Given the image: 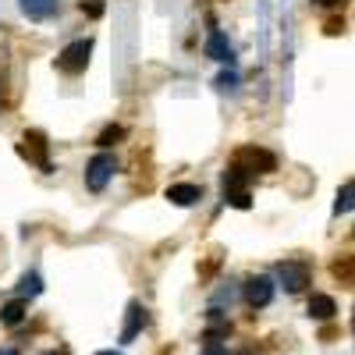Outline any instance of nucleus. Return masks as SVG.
Here are the masks:
<instances>
[{
  "label": "nucleus",
  "mask_w": 355,
  "mask_h": 355,
  "mask_svg": "<svg viewBox=\"0 0 355 355\" xmlns=\"http://www.w3.org/2000/svg\"><path fill=\"white\" fill-rule=\"evenodd\" d=\"M220 189H224V199L234 206V210H249V206H252V196H249V171H242L239 164H227V167H224Z\"/></svg>",
  "instance_id": "obj_1"
},
{
  "label": "nucleus",
  "mask_w": 355,
  "mask_h": 355,
  "mask_svg": "<svg viewBox=\"0 0 355 355\" xmlns=\"http://www.w3.org/2000/svg\"><path fill=\"white\" fill-rule=\"evenodd\" d=\"M18 157L28 160L33 167H40L43 174L53 171V164H50V142H46V135H43L40 128L21 132V139H18Z\"/></svg>",
  "instance_id": "obj_2"
},
{
  "label": "nucleus",
  "mask_w": 355,
  "mask_h": 355,
  "mask_svg": "<svg viewBox=\"0 0 355 355\" xmlns=\"http://www.w3.org/2000/svg\"><path fill=\"white\" fill-rule=\"evenodd\" d=\"M277 281L288 295H299L313 281V266L306 259H284V263H277Z\"/></svg>",
  "instance_id": "obj_3"
},
{
  "label": "nucleus",
  "mask_w": 355,
  "mask_h": 355,
  "mask_svg": "<svg viewBox=\"0 0 355 355\" xmlns=\"http://www.w3.org/2000/svg\"><path fill=\"white\" fill-rule=\"evenodd\" d=\"M89 53H93V40H75L57 53V71L61 75H82L89 68Z\"/></svg>",
  "instance_id": "obj_4"
},
{
  "label": "nucleus",
  "mask_w": 355,
  "mask_h": 355,
  "mask_svg": "<svg viewBox=\"0 0 355 355\" xmlns=\"http://www.w3.org/2000/svg\"><path fill=\"white\" fill-rule=\"evenodd\" d=\"M231 164H239L249 174H270V171H277V157L270 150H263V146H242Z\"/></svg>",
  "instance_id": "obj_5"
},
{
  "label": "nucleus",
  "mask_w": 355,
  "mask_h": 355,
  "mask_svg": "<svg viewBox=\"0 0 355 355\" xmlns=\"http://www.w3.org/2000/svg\"><path fill=\"white\" fill-rule=\"evenodd\" d=\"M114 171H117V160L110 153H96L93 160L85 164V189L89 192H103L107 182L114 178Z\"/></svg>",
  "instance_id": "obj_6"
},
{
  "label": "nucleus",
  "mask_w": 355,
  "mask_h": 355,
  "mask_svg": "<svg viewBox=\"0 0 355 355\" xmlns=\"http://www.w3.org/2000/svg\"><path fill=\"white\" fill-rule=\"evenodd\" d=\"M242 295H245V302L252 309H263V306H270L274 302V277H266V274H256L242 284Z\"/></svg>",
  "instance_id": "obj_7"
},
{
  "label": "nucleus",
  "mask_w": 355,
  "mask_h": 355,
  "mask_svg": "<svg viewBox=\"0 0 355 355\" xmlns=\"http://www.w3.org/2000/svg\"><path fill=\"white\" fill-rule=\"evenodd\" d=\"M150 323V316H146V306L142 302H128V313H125V327H121V345H132L142 327Z\"/></svg>",
  "instance_id": "obj_8"
},
{
  "label": "nucleus",
  "mask_w": 355,
  "mask_h": 355,
  "mask_svg": "<svg viewBox=\"0 0 355 355\" xmlns=\"http://www.w3.org/2000/svg\"><path fill=\"white\" fill-rule=\"evenodd\" d=\"M18 8L28 21H50L53 15H61V0H18Z\"/></svg>",
  "instance_id": "obj_9"
},
{
  "label": "nucleus",
  "mask_w": 355,
  "mask_h": 355,
  "mask_svg": "<svg viewBox=\"0 0 355 355\" xmlns=\"http://www.w3.org/2000/svg\"><path fill=\"white\" fill-rule=\"evenodd\" d=\"M202 50H206V57H210V61H220V64H231V68H234V50H231L227 36L217 33V28L206 36V46H202Z\"/></svg>",
  "instance_id": "obj_10"
},
{
  "label": "nucleus",
  "mask_w": 355,
  "mask_h": 355,
  "mask_svg": "<svg viewBox=\"0 0 355 355\" xmlns=\"http://www.w3.org/2000/svg\"><path fill=\"white\" fill-rule=\"evenodd\" d=\"M331 277H334L341 288H355V252H341V256H334V263H331Z\"/></svg>",
  "instance_id": "obj_11"
},
{
  "label": "nucleus",
  "mask_w": 355,
  "mask_h": 355,
  "mask_svg": "<svg viewBox=\"0 0 355 355\" xmlns=\"http://www.w3.org/2000/svg\"><path fill=\"white\" fill-rule=\"evenodd\" d=\"M167 199L174 206H196L202 199V185H192V182H182V185H171L167 189Z\"/></svg>",
  "instance_id": "obj_12"
},
{
  "label": "nucleus",
  "mask_w": 355,
  "mask_h": 355,
  "mask_svg": "<svg viewBox=\"0 0 355 355\" xmlns=\"http://www.w3.org/2000/svg\"><path fill=\"white\" fill-rule=\"evenodd\" d=\"M338 313V302L331 299V295H313L309 299V316L313 320H334Z\"/></svg>",
  "instance_id": "obj_13"
},
{
  "label": "nucleus",
  "mask_w": 355,
  "mask_h": 355,
  "mask_svg": "<svg viewBox=\"0 0 355 355\" xmlns=\"http://www.w3.org/2000/svg\"><path fill=\"white\" fill-rule=\"evenodd\" d=\"M21 320H25V299H18V302H8V306H0V323H4V327H18Z\"/></svg>",
  "instance_id": "obj_14"
},
{
  "label": "nucleus",
  "mask_w": 355,
  "mask_h": 355,
  "mask_svg": "<svg viewBox=\"0 0 355 355\" xmlns=\"http://www.w3.org/2000/svg\"><path fill=\"white\" fill-rule=\"evenodd\" d=\"M348 210H355V182L341 185V189H338V199H334V214H338V217L348 214Z\"/></svg>",
  "instance_id": "obj_15"
},
{
  "label": "nucleus",
  "mask_w": 355,
  "mask_h": 355,
  "mask_svg": "<svg viewBox=\"0 0 355 355\" xmlns=\"http://www.w3.org/2000/svg\"><path fill=\"white\" fill-rule=\"evenodd\" d=\"M239 295H242V288L234 284V281H227L224 288H217V291H214V309H220V306H231L234 299H239Z\"/></svg>",
  "instance_id": "obj_16"
},
{
  "label": "nucleus",
  "mask_w": 355,
  "mask_h": 355,
  "mask_svg": "<svg viewBox=\"0 0 355 355\" xmlns=\"http://www.w3.org/2000/svg\"><path fill=\"white\" fill-rule=\"evenodd\" d=\"M40 291H43L40 274H25V277H21V284H18V299H36Z\"/></svg>",
  "instance_id": "obj_17"
},
{
  "label": "nucleus",
  "mask_w": 355,
  "mask_h": 355,
  "mask_svg": "<svg viewBox=\"0 0 355 355\" xmlns=\"http://www.w3.org/2000/svg\"><path fill=\"white\" fill-rule=\"evenodd\" d=\"M121 139H125V128H121V125H107V128L100 132V139H96V142L103 146V150H110V146H117Z\"/></svg>",
  "instance_id": "obj_18"
},
{
  "label": "nucleus",
  "mask_w": 355,
  "mask_h": 355,
  "mask_svg": "<svg viewBox=\"0 0 355 355\" xmlns=\"http://www.w3.org/2000/svg\"><path fill=\"white\" fill-rule=\"evenodd\" d=\"M78 11H82L85 18H103L107 4H103V0H78Z\"/></svg>",
  "instance_id": "obj_19"
},
{
  "label": "nucleus",
  "mask_w": 355,
  "mask_h": 355,
  "mask_svg": "<svg viewBox=\"0 0 355 355\" xmlns=\"http://www.w3.org/2000/svg\"><path fill=\"white\" fill-rule=\"evenodd\" d=\"M220 93H234V89H239V75L234 71H224V75H217V82H214Z\"/></svg>",
  "instance_id": "obj_20"
},
{
  "label": "nucleus",
  "mask_w": 355,
  "mask_h": 355,
  "mask_svg": "<svg viewBox=\"0 0 355 355\" xmlns=\"http://www.w3.org/2000/svg\"><path fill=\"white\" fill-rule=\"evenodd\" d=\"M338 33H345V21L331 18V21H327V36H338Z\"/></svg>",
  "instance_id": "obj_21"
},
{
  "label": "nucleus",
  "mask_w": 355,
  "mask_h": 355,
  "mask_svg": "<svg viewBox=\"0 0 355 355\" xmlns=\"http://www.w3.org/2000/svg\"><path fill=\"white\" fill-rule=\"evenodd\" d=\"M313 4H316V8H341L345 0H313Z\"/></svg>",
  "instance_id": "obj_22"
},
{
  "label": "nucleus",
  "mask_w": 355,
  "mask_h": 355,
  "mask_svg": "<svg viewBox=\"0 0 355 355\" xmlns=\"http://www.w3.org/2000/svg\"><path fill=\"white\" fill-rule=\"evenodd\" d=\"M202 355H224V348L220 345H206V352Z\"/></svg>",
  "instance_id": "obj_23"
},
{
  "label": "nucleus",
  "mask_w": 355,
  "mask_h": 355,
  "mask_svg": "<svg viewBox=\"0 0 355 355\" xmlns=\"http://www.w3.org/2000/svg\"><path fill=\"white\" fill-rule=\"evenodd\" d=\"M224 355H252V352H245V348H242V352H224Z\"/></svg>",
  "instance_id": "obj_24"
},
{
  "label": "nucleus",
  "mask_w": 355,
  "mask_h": 355,
  "mask_svg": "<svg viewBox=\"0 0 355 355\" xmlns=\"http://www.w3.org/2000/svg\"><path fill=\"white\" fill-rule=\"evenodd\" d=\"M0 355H15V352H11V348H0Z\"/></svg>",
  "instance_id": "obj_25"
},
{
  "label": "nucleus",
  "mask_w": 355,
  "mask_h": 355,
  "mask_svg": "<svg viewBox=\"0 0 355 355\" xmlns=\"http://www.w3.org/2000/svg\"><path fill=\"white\" fill-rule=\"evenodd\" d=\"M96 355H121V352H96Z\"/></svg>",
  "instance_id": "obj_26"
},
{
  "label": "nucleus",
  "mask_w": 355,
  "mask_h": 355,
  "mask_svg": "<svg viewBox=\"0 0 355 355\" xmlns=\"http://www.w3.org/2000/svg\"><path fill=\"white\" fill-rule=\"evenodd\" d=\"M40 355H57V352H40Z\"/></svg>",
  "instance_id": "obj_27"
},
{
  "label": "nucleus",
  "mask_w": 355,
  "mask_h": 355,
  "mask_svg": "<svg viewBox=\"0 0 355 355\" xmlns=\"http://www.w3.org/2000/svg\"><path fill=\"white\" fill-rule=\"evenodd\" d=\"M352 334H355V320H352Z\"/></svg>",
  "instance_id": "obj_28"
},
{
  "label": "nucleus",
  "mask_w": 355,
  "mask_h": 355,
  "mask_svg": "<svg viewBox=\"0 0 355 355\" xmlns=\"http://www.w3.org/2000/svg\"><path fill=\"white\" fill-rule=\"evenodd\" d=\"M160 355H171V352H160Z\"/></svg>",
  "instance_id": "obj_29"
}]
</instances>
